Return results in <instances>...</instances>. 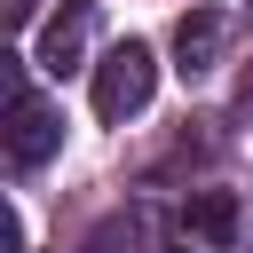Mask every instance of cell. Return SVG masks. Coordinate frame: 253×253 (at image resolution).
<instances>
[{
  "label": "cell",
  "mask_w": 253,
  "mask_h": 253,
  "mask_svg": "<svg viewBox=\"0 0 253 253\" xmlns=\"http://www.w3.org/2000/svg\"><path fill=\"white\" fill-rule=\"evenodd\" d=\"M0 253H24V221L16 213H0Z\"/></svg>",
  "instance_id": "obj_6"
},
{
  "label": "cell",
  "mask_w": 253,
  "mask_h": 253,
  "mask_svg": "<svg viewBox=\"0 0 253 253\" xmlns=\"http://www.w3.org/2000/svg\"><path fill=\"white\" fill-rule=\"evenodd\" d=\"M87 32H95V0H63V16L40 32V71H71L79 63V47H87Z\"/></svg>",
  "instance_id": "obj_3"
},
{
  "label": "cell",
  "mask_w": 253,
  "mask_h": 253,
  "mask_svg": "<svg viewBox=\"0 0 253 253\" xmlns=\"http://www.w3.org/2000/svg\"><path fill=\"white\" fill-rule=\"evenodd\" d=\"M150 87H158V55L142 47V40H119L103 63H95V119H134L142 103H150Z\"/></svg>",
  "instance_id": "obj_1"
},
{
  "label": "cell",
  "mask_w": 253,
  "mask_h": 253,
  "mask_svg": "<svg viewBox=\"0 0 253 253\" xmlns=\"http://www.w3.org/2000/svg\"><path fill=\"white\" fill-rule=\"evenodd\" d=\"M190 237L221 253V245L237 237V198H229V190H198V198H190Z\"/></svg>",
  "instance_id": "obj_5"
},
{
  "label": "cell",
  "mask_w": 253,
  "mask_h": 253,
  "mask_svg": "<svg viewBox=\"0 0 253 253\" xmlns=\"http://www.w3.org/2000/svg\"><path fill=\"white\" fill-rule=\"evenodd\" d=\"M55 142H63V111L16 87V95H8V158H16V166H40Z\"/></svg>",
  "instance_id": "obj_2"
},
{
  "label": "cell",
  "mask_w": 253,
  "mask_h": 253,
  "mask_svg": "<svg viewBox=\"0 0 253 253\" xmlns=\"http://www.w3.org/2000/svg\"><path fill=\"white\" fill-rule=\"evenodd\" d=\"M119 237H126V221H103L95 229V253H119Z\"/></svg>",
  "instance_id": "obj_7"
},
{
  "label": "cell",
  "mask_w": 253,
  "mask_h": 253,
  "mask_svg": "<svg viewBox=\"0 0 253 253\" xmlns=\"http://www.w3.org/2000/svg\"><path fill=\"white\" fill-rule=\"evenodd\" d=\"M174 55H182V71H206L221 55V8H190L174 24Z\"/></svg>",
  "instance_id": "obj_4"
},
{
  "label": "cell",
  "mask_w": 253,
  "mask_h": 253,
  "mask_svg": "<svg viewBox=\"0 0 253 253\" xmlns=\"http://www.w3.org/2000/svg\"><path fill=\"white\" fill-rule=\"evenodd\" d=\"M32 8H40V0H0V16H8V24H16V32H24V24H32Z\"/></svg>",
  "instance_id": "obj_8"
}]
</instances>
